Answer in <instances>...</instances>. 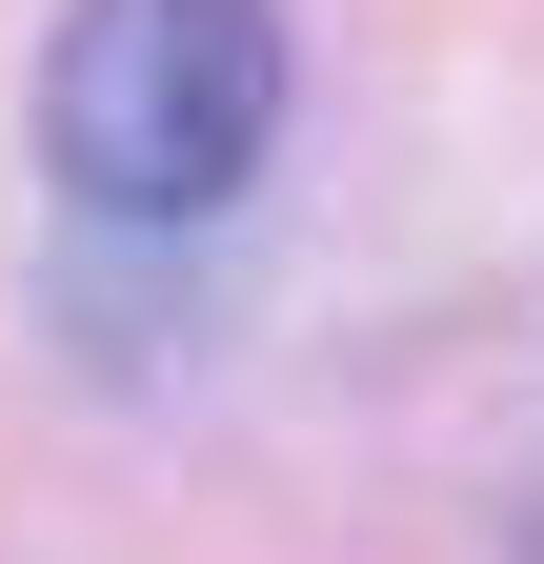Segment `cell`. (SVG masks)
Wrapping results in <instances>:
<instances>
[{
  "label": "cell",
  "instance_id": "cell-1",
  "mask_svg": "<svg viewBox=\"0 0 544 564\" xmlns=\"http://www.w3.org/2000/svg\"><path fill=\"white\" fill-rule=\"evenodd\" d=\"M41 141L101 223H222L283 141V0H81L41 61Z\"/></svg>",
  "mask_w": 544,
  "mask_h": 564
}]
</instances>
